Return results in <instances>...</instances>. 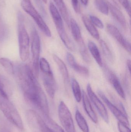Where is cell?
Returning a JSON list of instances; mask_svg holds the SVG:
<instances>
[{
    "mask_svg": "<svg viewBox=\"0 0 131 132\" xmlns=\"http://www.w3.org/2000/svg\"><path fill=\"white\" fill-rule=\"evenodd\" d=\"M15 69L19 85L26 101L35 108L38 106L44 92L29 66L20 64Z\"/></svg>",
    "mask_w": 131,
    "mask_h": 132,
    "instance_id": "cell-1",
    "label": "cell"
},
{
    "mask_svg": "<svg viewBox=\"0 0 131 132\" xmlns=\"http://www.w3.org/2000/svg\"><path fill=\"white\" fill-rule=\"evenodd\" d=\"M18 36L20 59L23 62L29 57L30 38L24 24V18L22 13L17 14Z\"/></svg>",
    "mask_w": 131,
    "mask_h": 132,
    "instance_id": "cell-2",
    "label": "cell"
},
{
    "mask_svg": "<svg viewBox=\"0 0 131 132\" xmlns=\"http://www.w3.org/2000/svg\"><path fill=\"white\" fill-rule=\"evenodd\" d=\"M0 110L10 122L21 130L24 129L21 116L15 106L9 99L0 97Z\"/></svg>",
    "mask_w": 131,
    "mask_h": 132,
    "instance_id": "cell-3",
    "label": "cell"
},
{
    "mask_svg": "<svg viewBox=\"0 0 131 132\" xmlns=\"http://www.w3.org/2000/svg\"><path fill=\"white\" fill-rule=\"evenodd\" d=\"M21 6L23 10L34 19L43 33L47 37H51V32L49 28L31 2L22 1L21 3Z\"/></svg>",
    "mask_w": 131,
    "mask_h": 132,
    "instance_id": "cell-4",
    "label": "cell"
},
{
    "mask_svg": "<svg viewBox=\"0 0 131 132\" xmlns=\"http://www.w3.org/2000/svg\"><path fill=\"white\" fill-rule=\"evenodd\" d=\"M31 52L33 72L36 77L39 75V62L41 52V40L37 31L33 28L31 32Z\"/></svg>",
    "mask_w": 131,
    "mask_h": 132,
    "instance_id": "cell-5",
    "label": "cell"
},
{
    "mask_svg": "<svg viewBox=\"0 0 131 132\" xmlns=\"http://www.w3.org/2000/svg\"><path fill=\"white\" fill-rule=\"evenodd\" d=\"M58 114L61 124L66 132H76L71 113L63 101L58 105Z\"/></svg>",
    "mask_w": 131,
    "mask_h": 132,
    "instance_id": "cell-6",
    "label": "cell"
},
{
    "mask_svg": "<svg viewBox=\"0 0 131 132\" xmlns=\"http://www.w3.org/2000/svg\"><path fill=\"white\" fill-rule=\"evenodd\" d=\"M87 91L89 98L95 106L102 118L106 123H109V117L105 106L94 92L89 84L87 85Z\"/></svg>",
    "mask_w": 131,
    "mask_h": 132,
    "instance_id": "cell-7",
    "label": "cell"
},
{
    "mask_svg": "<svg viewBox=\"0 0 131 132\" xmlns=\"http://www.w3.org/2000/svg\"><path fill=\"white\" fill-rule=\"evenodd\" d=\"M98 94L104 102L107 105L108 108L110 109L112 113L115 116V118L118 120L119 122L126 125L127 126L130 125L129 121L128 119L127 115L125 114L123 111H121L118 108L113 104L108 98L102 92L99 91Z\"/></svg>",
    "mask_w": 131,
    "mask_h": 132,
    "instance_id": "cell-8",
    "label": "cell"
},
{
    "mask_svg": "<svg viewBox=\"0 0 131 132\" xmlns=\"http://www.w3.org/2000/svg\"><path fill=\"white\" fill-rule=\"evenodd\" d=\"M107 29L110 35H111L128 52L130 53V43L124 37L117 28L112 24H108Z\"/></svg>",
    "mask_w": 131,
    "mask_h": 132,
    "instance_id": "cell-9",
    "label": "cell"
},
{
    "mask_svg": "<svg viewBox=\"0 0 131 132\" xmlns=\"http://www.w3.org/2000/svg\"><path fill=\"white\" fill-rule=\"evenodd\" d=\"M42 80L48 94L50 97L54 98L57 90V84L53 73L48 74L42 73Z\"/></svg>",
    "mask_w": 131,
    "mask_h": 132,
    "instance_id": "cell-10",
    "label": "cell"
},
{
    "mask_svg": "<svg viewBox=\"0 0 131 132\" xmlns=\"http://www.w3.org/2000/svg\"><path fill=\"white\" fill-rule=\"evenodd\" d=\"M105 72L108 78L119 96L124 99L126 98L125 93L117 76L109 68L105 67Z\"/></svg>",
    "mask_w": 131,
    "mask_h": 132,
    "instance_id": "cell-11",
    "label": "cell"
},
{
    "mask_svg": "<svg viewBox=\"0 0 131 132\" xmlns=\"http://www.w3.org/2000/svg\"><path fill=\"white\" fill-rule=\"evenodd\" d=\"M49 10L58 33L65 31L61 15L57 7L52 2L50 3Z\"/></svg>",
    "mask_w": 131,
    "mask_h": 132,
    "instance_id": "cell-12",
    "label": "cell"
},
{
    "mask_svg": "<svg viewBox=\"0 0 131 132\" xmlns=\"http://www.w3.org/2000/svg\"><path fill=\"white\" fill-rule=\"evenodd\" d=\"M66 58L69 65L75 71L85 77H87L89 76V70L85 67L77 64L75 61L74 57L71 53H67Z\"/></svg>",
    "mask_w": 131,
    "mask_h": 132,
    "instance_id": "cell-13",
    "label": "cell"
},
{
    "mask_svg": "<svg viewBox=\"0 0 131 132\" xmlns=\"http://www.w3.org/2000/svg\"><path fill=\"white\" fill-rule=\"evenodd\" d=\"M12 92V87L11 82L4 77L0 75V97L8 99Z\"/></svg>",
    "mask_w": 131,
    "mask_h": 132,
    "instance_id": "cell-14",
    "label": "cell"
},
{
    "mask_svg": "<svg viewBox=\"0 0 131 132\" xmlns=\"http://www.w3.org/2000/svg\"><path fill=\"white\" fill-rule=\"evenodd\" d=\"M82 98L84 108L86 113L92 121L94 123L96 124L98 122L97 117L92 107L91 104L88 97L87 95L84 90H83L82 92Z\"/></svg>",
    "mask_w": 131,
    "mask_h": 132,
    "instance_id": "cell-15",
    "label": "cell"
},
{
    "mask_svg": "<svg viewBox=\"0 0 131 132\" xmlns=\"http://www.w3.org/2000/svg\"><path fill=\"white\" fill-rule=\"evenodd\" d=\"M110 13L112 16L124 29L127 28V22L124 15L119 9L111 3L107 2Z\"/></svg>",
    "mask_w": 131,
    "mask_h": 132,
    "instance_id": "cell-16",
    "label": "cell"
},
{
    "mask_svg": "<svg viewBox=\"0 0 131 132\" xmlns=\"http://www.w3.org/2000/svg\"><path fill=\"white\" fill-rule=\"evenodd\" d=\"M53 58L54 61L57 65L60 72L64 79L66 85H68L69 81V76L68 71L66 65L62 60L57 55L54 54Z\"/></svg>",
    "mask_w": 131,
    "mask_h": 132,
    "instance_id": "cell-17",
    "label": "cell"
},
{
    "mask_svg": "<svg viewBox=\"0 0 131 132\" xmlns=\"http://www.w3.org/2000/svg\"><path fill=\"white\" fill-rule=\"evenodd\" d=\"M62 18L68 26H70V18L68 11L63 0H54Z\"/></svg>",
    "mask_w": 131,
    "mask_h": 132,
    "instance_id": "cell-18",
    "label": "cell"
},
{
    "mask_svg": "<svg viewBox=\"0 0 131 132\" xmlns=\"http://www.w3.org/2000/svg\"><path fill=\"white\" fill-rule=\"evenodd\" d=\"M82 19L85 26L89 33L95 39L99 40L100 39L99 32L90 19L85 15H83Z\"/></svg>",
    "mask_w": 131,
    "mask_h": 132,
    "instance_id": "cell-19",
    "label": "cell"
},
{
    "mask_svg": "<svg viewBox=\"0 0 131 132\" xmlns=\"http://www.w3.org/2000/svg\"><path fill=\"white\" fill-rule=\"evenodd\" d=\"M88 48L92 56L94 57L97 63L100 67L103 66L102 59L100 53V51L97 45L92 41L88 42Z\"/></svg>",
    "mask_w": 131,
    "mask_h": 132,
    "instance_id": "cell-20",
    "label": "cell"
},
{
    "mask_svg": "<svg viewBox=\"0 0 131 132\" xmlns=\"http://www.w3.org/2000/svg\"><path fill=\"white\" fill-rule=\"evenodd\" d=\"M73 38L77 43L83 40L82 37L80 30L77 22L74 19H71L70 21V26Z\"/></svg>",
    "mask_w": 131,
    "mask_h": 132,
    "instance_id": "cell-21",
    "label": "cell"
},
{
    "mask_svg": "<svg viewBox=\"0 0 131 132\" xmlns=\"http://www.w3.org/2000/svg\"><path fill=\"white\" fill-rule=\"evenodd\" d=\"M75 119L78 125L82 131L89 132V127L86 120L78 109L75 112Z\"/></svg>",
    "mask_w": 131,
    "mask_h": 132,
    "instance_id": "cell-22",
    "label": "cell"
},
{
    "mask_svg": "<svg viewBox=\"0 0 131 132\" xmlns=\"http://www.w3.org/2000/svg\"><path fill=\"white\" fill-rule=\"evenodd\" d=\"M71 86L72 91L77 102H80L82 98V93L80 85L77 81L74 78H72Z\"/></svg>",
    "mask_w": 131,
    "mask_h": 132,
    "instance_id": "cell-23",
    "label": "cell"
},
{
    "mask_svg": "<svg viewBox=\"0 0 131 132\" xmlns=\"http://www.w3.org/2000/svg\"><path fill=\"white\" fill-rule=\"evenodd\" d=\"M0 64L8 74L11 75L14 74L15 67L10 60L3 57L0 58Z\"/></svg>",
    "mask_w": 131,
    "mask_h": 132,
    "instance_id": "cell-24",
    "label": "cell"
},
{
    "mask_svg": "<svg viewBox=\"0 0 131 132\" xmlns=\"http://www.w3.org/2000/svg\"><path fill=\"white\" fill-rule=\"evenodd\" d=\"M94 3L99 11L105 15L108 14L109 7L107 2L105 0H94Z\"/></svg>",
    "mask_w": 131,
    "mask_h": 132,
    "instance_id": "cell-25",
    "label": "cell"
},
{
    "mask_svg": "<svg viewBox=\"0 0 131 132\" xmlns=\"http://www.w3.org/2000/svg\"><path fill=\"white\" fill-rule=\"evenodd\" d=\"M78 44L79 46L80 53L84 61L87 63L90 62V58L88 53L84 40L83 39L80 42L78 43Z\"/></svg>",
    "mask_w": 131,
    "mask_h": 132,
    "instance_id": "cell-26",
    "label": "cell"
},
{
    "mask_svg": "<svg viewBox=\"0 0 131 132\" xmlns=\"http://www.w3.org/2000/svg\"><path fill=\"white\" fill-rule=\"evenodd\" d=\"M39 67L41 69L42 73L48 74L53 73L52 71L49 63L45 58H42L40 59Z\"/></svg>",
    "mask_w": 131,
    "mask_h": 132,
    "instance_id": "cell-27",
    "label": "cell"
},
{
    "mask_svg": "<svg viewBox=\"0 0 131 132\" xmlns=\"http://www.w3.org/2000/svg\"><path fill=\"white\" fill-rule=\"evenodd\" d=\"M100 44L103 53L106 58L110 62L113 61V55L106 43L104 40L101 39L100 41Z\"/></svg>",
    "mask_w": 131,
    "mask_h": 132,
    "instance_id": "cell-28",
    "label": "cell"
},
{
    "mask_svg": "<svg viewBox=\"0 0 131 132\" xmlns=\"http://www.w3.org/2000/svg\"><path fill=\"white\" fill-rule=\"evenodd\" d=\"M7 35V27L0 19V42H3L6 39Z\"/></svg>",
    "mask_w": 131,
    "mask_h": 132,
    "instance_id": "cell-29",
    "label": "cell"
},
{
    "mask_svg": "<svg viewBox=\"0 0 131 132\" xmlns=\"http://www.w3.org/2000/svg\"><path fill=\"white\" fill-rule=\"evenodd\" d=\"M90 20L94 25H95L99 28L103 29L104 28V26L103 23L97 17L94 15H90Z\"/></svg>",
    "mask_w": 131,
    "mask_h": 132,
    "instance_id": "cell-30",
    "label": "cell"
},
{
    "mask_svg": "<svg viewBox=\"0 0 131 132\" xmlns=\"http://www.w3.org/2000/svg\"><path fill=\"white\" fill-rule=\"evenodd\" d=\"M118 1L123 5V7L126 9L128 15L130 16V6L129 2L128 0H118Z\"/></svg>",
    "mask_w": 131,
    "mask_h": 132,
    "instance_id": "cell-31",
    "label": "cell"
},
{
    "mask_svg": "<svg viewBox=\"0 0 131 132\" xmlns=\"http://www.w3.org/2000/svg\"><path fill=\"white\" fill-rule=\"evenodd\" d=\"M118 127L120 132H131L130 129L128 126L118 122Z\"/></svg>",
    "mask_w": 131,
    "mask_h": 132,
    "instance_id": "cell-32",
    "label": "cell"
},
{
    "mask_svg": "<svg viewBox=\"0 0 131 132\" xmlns=\"http://www.w3.org/2000/svg\"><path fill=\"white\" fill-rule=\"evenodd\" d=\"M71 1L72 6L75 11L77 14L80 13V4H79L78 0H71Z\"/></svg>",
    "mask_w": 131,
    "mask_h": 132,
    "instance_id": "cell-33",
    "label": "cell"
},
{
    "mask_svg": "<svg viewBox=\"0 0 131 132\" xmlns=\"http://www.w3.org/2000/svg\"><path fill=\"white\" fill-rule=\"evenodd\" d=\"M127 66L129 71V73H130L131 70V61L130 60H128L127 62Z\"/></svg>",
    "mask_w": 131,
    "mask_h": 132,
    "instance_id": "cell-34",
    "label": "cell"
},
{
    "mask_svg": "<svg viewBox=\"0 0 131 132\" xmlns=\"http://www.w3.org/2000/svg\"><path fill=\"white\" fill-rule=\"evenodd\" d=\"M5 5V0H0V6L4 7Z\"/></svg>",
    "mask_w": 131,
    "mask_h": 132,
    "instance_id": "cell-35",
    "label": "cell"
},
{
    "mask_svg": "<svg viewBox=\"0 0 131 132\" xmlns=\"http://www.w3.org/2000/svg\"><path fill=\"white\" fill-rule=\"evenodd\" d=\"M80 1L85 6L87 5L88 3V0H80Z\"/></svg>",
    "mask_w": 131,
    "mask_h": 132,
    "instance_id": "cell-36",
    "label": "cell"
},
{
    "mask_svg": "<svg viewBox=\"0 0 131 132\" xmlns=\"http://www.w3.org/2000/svg\"><path fill=\"white\" fill-rule=\"evenodd\" d=\"M1 132H11L7 129L4 128L2 130Z\"/></svg>",
    "mask_w": 131,
    "mask_h": 132,
    "instance_id": "cell-37",
    "label": "cell"
},
{
    "mask_svg": "<svg viewBox=\"0 0 131 132\" xmlns=\"http://www.w3.org/2000/svg\"><path fill=\"white\" fill-rule=\"evenodd\" d=\"M22 1L27 2H31V0H22Z\"/></svg>",
    "mask_w": 131,
    "mask_h": 132,
    "instance_id": "cell-38",
    "label": "cell"
}]
</instances>
